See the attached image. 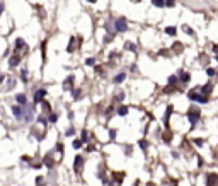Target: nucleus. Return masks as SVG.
<instances>
[{
    "mask_svg": "<svg viewBox=\"0 0 218 186\" xmlns=\"http://www.w3.org/2000/svg\"><path fill=\"white\" fill-rule=\"evenodd\" d=\"M187 118H189V121H191V127H194V125L198 123V120H200V109H198V108H191L189 113H187Z\"/></svg>",
    "mask_w": 218,
    "mask_h": 186,
    "instance_id": "1",
    "label": "nucleus"
},
{
    "mask_svg": "<svg viewBox=\"0 0 218 186\" xmlns=\"http://www.w3.org/2000/svg\"><path fill=\"white\" fill-rule=\"evenodd\" d=\"M126 29H128V22H126V19H125V17L118 19V21H116V31H119V33H125Z\"/></svg>",
    "mask_w": 218,
    "mask_h": 186,
    "instance_id": "2",
    "label": "nucleus"
},
{
    "mask_svg": "<svg viewBox=\"0 0 218 186\" xmlns=\"http://www.w3.org/2000/svg\"><path fill=\"white\" fill-rule=\"evenodd\" d=\"M189 99L198 101V103H208L206 96H204V94H198V92H189Z\"/></svg>",
    "mask_w": 218,
    "mask_h": 186,
    "instance_id": "3",
    "label": "nucleus"
},
{
    "mask_svg": "<svg viewBox=\"0 0 218 186\" xmlns=\"http://www.w3.org/2000/svg\"><path fill=\"white\" fill-rule=\"evenodd\" d=\"M44 96H46V91H44V89L37 91V92H36V97H34V99H36V103H39V101H43V97H44Z\"/></svg>",
    "mask_w": 218,
    "mask_h": 186,
    "instance_id": "4",
    "label": "nucleus"
},
{
    "mask_svg": "<svg viewBox=\"0 0 218 186\" xmlns=\"http://www.w3.org/2000/svg\"><path fill=\"white\" fill-rule=\"evenodd\" d=\"M82 162H84V161H82V157H80V155H77V157H75V171H80Z\"/></svg>",
    "mask_w": 218,
    "mask_h": 186,
    "instance_id": "5",
    "label": "nucleus"
},
{
    "mask_svg": "<svg viewBox=\"0 0 218 186\" xmlns=\"http://www.w3.org/2000/svg\"><path fill=\"white\" fill-rule=\"evenodd\" d=\"M217 176H215V174H208V186H213L215 185V183H217Z\"/></svg>",
    "mask_w": 218,
    "mask_h": 186,
    "instance_id": "6",
    "label": "nucleus"
},
{
    "mask_svg": "<svg viewBox=\"0 0 218 186\" xmlns=\"http://www.w3.org/2000/svg\"><path fill=\"white\" fill-rule=\"evenodd\" d=\"M125 79H126V74H118L116 77H114V82H116V84H121Z\"/></svg>",
    "mask_w": 218,
    "mask_h": 186,
    "instance_id": "7",
    "label": "nucleus"
},
{
    "mask_svg": "<svg viewBox=\"0 0 218 186\" xmlns=\"http://www.w3.org/2000/svg\"><path fill=\"white\" fill-rule=\"evenodd\" d=\"M211 89H213V87H211V84H204V87H203L201 91H203V94L206 96V94H210V92H211Z\"/></svg>",
    "mask_w": 218,
    "mask_h": 186,
    "instance_id": "8",
    "label": "nucleus"
},
{
    "mask_svg": "<svg viewBox=\"0 0 218 186\" xmlns=\"http://www.w3.org/2000/svg\"><path fill=\"white\" fill-rule=\"evenodd\" d=\"M118 114H119V116H126L128 114V108L126 106H121V108L118 109Z\"/></svg>",
    "mask_w": 218,
    "mask_h": 186,
    "instance_id": "9",
    "label": "nucleus"
},
{
    "mask_svg": "<svg viewBox=\"0 0 218 186\" xmlns=\"http://www.w3.org/2000/svg\"><path fill=\"white\" fill-rule=\"evenodd\" d=\"M125 48H126V50H129V51H136V46H135L133 43H129V41H128V43H125Z\"/></svg>",
    "mask_w": 218,
    "mask_h": 186,
    "instance_id": "10",
    "label": "nucleus"
},
{
    "mask_svg": "<svg viewBox=\"0 0 218 186\" xmlns=\"http://www.w3.org/2000/svg\"><path fill=\"white\" fill-rule=\"evenodd\" d=\"M12 111H14V114H16V116H22V109H20V108H19V106H14V108H12Z\"/></svg>",
    "mask_w": 218,
    "mask_h": 186,
    "instance_id": "11",
    "label": "nucleus"
},
{
    "mask_svg": "<svg viewBox=\"0 0 218 186\" xmlns=\"http://www.w3.org/2000/svg\"><path fill=\"white\" fill-rule=\"evenodd\" d=\"M152 3H153L155 7H164V5H165V2H164V0H152Z\"/></svg>",
    "mask_w": 218,
    "mask_h": 186,
    "instance_id": "12",
    "label": "nucleus"
},
{
    "mask_svg": "<svg viewBox=\"0 0 218 186\" xmlns=\"http://www.w3.org/2000/svg\"><path fill=\"white\" fill-rule=\"evenodd\" d=\"M165 33H167V34H170V36H174V34L177 33V29H176V27H167V29H165Z\"/></svg>",
    "mask_w": 218,
    "mask_h": 186,
    "instance_id": "13",
    "label": "nucleus"
},
{
    "mask_svg": "<svg viewBox=\"0 0 218 186\" xmlns=\"http://www.w3.org/2000/svg\"><path fill=\"white\" fill-rule=\"evenodd\" d=\"M174 51H177V53H181L182 51V44L181 43H176V44H174Z\"/></svg>",
    "mask_w": 218,
    "mask_h": 186,
    "instance_id": "14",
    "label": "nucleus"
},
{
    "mask_svg": "<svg viewBox=\"0 0 218 186\" xmlns=\"http://www.w3.org/2000/svg\"><path fill=\"white\" fill-rule=\"evenodd\" d=\"M17 101L20 103V104H24V103H26V96H24V94H19V96H17Z\"/></svg>",
    "mask_w": 218,
    "mask_h": 186,
    "instance_id": "15",
    "label": "nucleus"
},
{
    "mask_svg": "<svg viewBox=\"0 0 218 186\" xmlns=\"http://www.w3.org/2000/svg\"><path fill=\"white\" fill-rule=\"evenodd\" d=\"M170 113H172V106H169V108H167V113H165V123L169 121V116H170Z\"/></svg>",
    "mask_w": 218,
    "mask_h": 186,
    "instance_id": "16",
    "label": "nucleus"
},
{
    "mask_svg": "<svg viewBox=\"0 0 218 186\" xmlns=\"http://www.w3.org/2000/svg\"><path fill=\"white\" fill-rule=\"evenodd\" d=\"M182 29H184V31H186V33H187V34H191V36H193V34H194V33H193V29H191V27H189V26H184V27H182Z\"/></svg>",
    "mask_w": 218,
    "mask_h": 186,
    "instance_id": "17",
    "label": "nucleus"
},
{
    "mask_svg": "<svg viewBox=\"0 0 218 186\" xmlns=\"http://www.w3.org/2000/svg\"><path fill=\"white\" fill-rule=\"evenodd\" d=\"M70 84H72V77H70V79H67V80H65V89H70V87H72V85H70Z\"/></svg>",
    "mask_w": 218,
    "mask_h": 186,
    "instance_id": "18",
    "label": "nucleus"
},
{
    "mask_svg": "<svg viewBox=\"0 0 218 186\" xmlns=\"http://www.w3.org/2000/svg\"><path fill=\"white\" fill-rule=\"evenodd\" d=\"M181 80L182 82H187L189 80V74H181Z\"/></svg>",
    "mask_w": 218,
    "mask_h": 186,
    "instance_id": "19",
    "label": "nucleus"
},
{
    "mask_svg": "<svg viewBox=\"0 0 218 186\" xmlns=\"http://www.w3.org/2000/svg\"><path fill=\"white\" fill-rule=\"evenodd\" d=\"M73 147H75V149H80V147H82V142H80V140H75V142H73Z\"/></svg>",
    "mask_w": 218,
    "mask_h": 186,
    "instance_id": "20",
    "label": "nucleus"
},
{
    "mask_svg": "<svg viewBox=\"0 0 218 186\" xmlns=\"http://www.w3.org/2000/svg\"><path fill=\"white\" fill-rule=\"evenodd\" d=\"M164 2H165V5H167V7H174V3H176L174 0H164Z\"/></svg>",
    "mask_w": 218,
    "mask_h": 186,
    "instance_id": "21",
    "label": "nucleus"
},
{
    "mask_svg": "<svg viewBox=\"0 0 218 186\" xmlns=\"http://www.w3.org/2000/svg\"><path fill=\"white\" fill-rule=\"evenodd\" d=\"M176 80H177V77H176V75H170V77H169V84H174Z\"/></svg>",
    "mask_w": 218,
    "mask_h": 186,
    "instance_id": "22",
    "label": "nucleus"
},
{
    "mask_svg": "<svg viewBox=\"0 0 218 186\" xmlns=\"http://www.w3.org/2000/svg\"><path fill=\"white\" fill-rule=\"evenodd\" d=\"M194 144H196L198 147H201V145H203V140H201V138H194Z\"/></svg>",
    "mask_w": 218,
    "mask_h": 186,
    "instance_id": "23",
    "label": "nucleus"
},
{
    "mask_svg": "<svg viewBox=\"0 0 218 186\" xmlns=\"http://www.w3.org/2000/svg\"><path fill=\"white\" fill-rule=\"evenodd\" d=\"M206 74L210 75V77H213V75H215V70H213V68H208V70H206Z\"/></svg>",
    "mask_w": 218,
    "mask_h": 186,
    "instance_id": "24",
    "label": "nucleus"
},
{
    "mask_svg": "<svg viewBox=\"0 0 218 186\" xmlns=\"http://www.w3.org/2000/svg\"><path fill=\"white\" fill-rule=\"evenodd\" d=\"M94 63H95V60H94V58H89V60H87V65H94Z\"/></svg>",
    "mask_w": 218,
    "mask_h": 186,
    "instance_id": "25",
    "label": "nucleus"
},
{
    "mask_svg": "<svg viewBox=\"0 0 218 186\" xmlns=\"http://www.w3.org/2000/svg\"><path fill=\"white\" fill-rule=\"evenodd\" d=\"M140 147H142V149H146V142H145V140H142V142H140Z\"/></svg>",
    "mask_w": 218,
    "mask_h": 186,
    "instance_id": "26",
    "label": "nucleus"
},
{
    "mask_svg": "<svg viewBox=\"0 0 218 186\" xmlns=\"http://www.w3.org/2000/svg\"><path fill=\"white\" fill-rule=\"evenodd\" d=\"M111 39H112V36H111V34H108V36L104 38V41H106V43H109V41H111Z\"/></svg>",
    "mask_w": 218,
    "mask_h": 186,
    "instance_id": "27",
    "label": "nucleus"
},
{
    "mask_svg": "<svg viewBox=\"0 0 218 186\" xmlns=\"http://www.w3.org/2000/svg\"><path fill=\"white\" fill-rule=\"evenodd\" d=\"M109 135H111V138H114V137H116V130H111L109 131Z\"/></svg>",
    "mask_w": 218,
    "mask_h": 186,
    "instance_id": "28",
    "label": "nucleus"
},
{
    "mask_svg": "<svg viewBox=\"0 0 218 186\" xmlns=\"http://www.w3.org/2000/svg\"><path fill=\"white\" fill-rule=\"evenodd\" d=\"M2 10H3V3H0V14H2Z\"/></svg>",
    "mask_w": 218,
    "mask_h": 186,
    "instance_id": "29",
    "label": "nucleus"
},
{
    "mask_svg": "<svg viewBox=\"0 0 218 186\" xmlns=\"http://www.w3.org/2000/svg\"><path fill=\"white\" fill-rule=\"evenodd\" d=\"M2 82H3V75H0V84H2Z\"/></svg>",
    "mask_w": 218,
    "mask_h": 186,
    "instance_id": "30",
    "label": "nucleus"
},
{
    "mask_svg": "<svg viewBox=\"0 0 218 186\" xmlns=\"http://www.w3.org/2000/svg\"><path fill=\"white\" fill-rule=\"evenodd\" d=\"M89 2H95V0H89Z\"/></svg>",
    "mask_w": 218,
    "mask_h": 186,
    "instance_id": "31",
    "label": "nucleus"
},
{
    "mask_svg": "<svg viewBox=\"0 0 218 186\" xmlns=\"http://www.w3.org/2000/svg\"><path fill=\"white\" fill-rule=\"evenodd\" d=\"M217 62H218V55H217Z\"/></svg>",
    "mask_w": 218,
    "mask_h": 186,
    "instance_id": "32",
    "label": "nucleus"
}]
</instances>
